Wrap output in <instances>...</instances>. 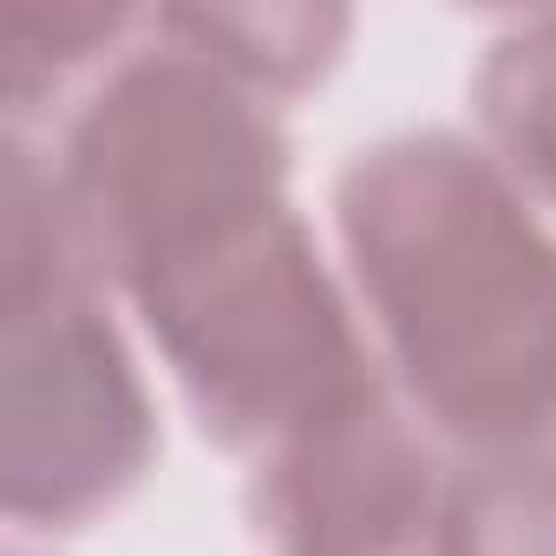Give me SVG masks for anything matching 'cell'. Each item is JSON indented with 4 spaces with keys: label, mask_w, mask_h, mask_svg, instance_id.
<instances>
[{
    "label": "cell",
    "mask_w": 556,
    "mask_h": 556,
    "mask_svg": "<svg viewBox=\"0 0 556 556\" xmlns=\"http://www.w3.org/2000/svg\"><path fill=\"white\" fill-rule=\"evenodd\" d=\"M374 354L419 426L465 458L556 439V236L523 184L458 131L367 144L334 190Z\"/></svg>",
    "instance_id": "cell-1"
},
{
    "label": "cell",
    "mask_w": 556,
    "mask_h": 556,
    "mask_svg": "<svg viewBox=\"0 0 556 556\" xmlns=\"http://www.w3.org/2000/svg\"><path fill=\"white\" fill-rule=\"evenodd\" d=\"M125 295L197 426L255 465L387 393L380 354L289 197L157 255Z\"/></svg>",
    "instance_id": "cell-2"
},
{
    "label": "cell",
    "mask_w": 556,
    "mask_h": 556,
    "mask_svg": "<svg viewBox=\"0 0 556 556\" xmlns=\"http://www.w3.org/2000/svg\"><path fill=\"white\" fill-rule=\"evenodd\" d=\"M53 203L92 282H131L203 229L289 197L275 105L210 66L151 14V47H125L53 157Z\"/></svg>",
    "instance_id": "cell-3"
},
{
    "label": "cell",
    "mask_w": 556,
    "mask_h": 556,
    "mask_svg": "<svg viewBox=\"0 0 556 556\" xmlns=\"http://www.w3.org/2000/svg\"><path fill=\"white\" fill-rule=\"evenodd\" d=\"M144 380L66 242L53 177L14 138L8 164V510L73 530L112 510L151 465Z\"/></svg>",
    "instance_id": "cell-4"
},
{
    "label": "cell",
    "mask_w": 556,
    "mask_h": 556,
    "mask_svg": "<svg viewBox=\"0 0 556 556\" xmlns=\"http://www.w3.org/2000/svg\"><path fill=\"white\" fill-rule=\"evenodd\" d=\"M432 445L439 439L380 393L255 465V530L275 556H439L458 471H445Z\"/></svg>",
    "instance_id": "cell-5"
},
{
    "label": "cell",
    "mask_w": 556,
    "mask_h": 556,
    "mask_svg": "<svg viewBox=\"0 0 556 556\" xmlns=\"http://www.w3.org/2000/svg\"><path fill=\"white\" fill-rule=\"evenodd\" d=\"M184 47H197L210 66H223L255 99H295L341 60L348 14L315 8H262V14H157Z\"/></svg>",
    "instance_id": "cell-6"
}]
</instances>
